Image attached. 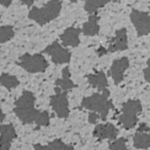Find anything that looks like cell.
Masks as SVG:
<instances>
[{
  "label": "cell",
  "instance_id": "6da1fadb",
  "mask_svg": "<svg viewBox=\"0 0 150 150\" xmlns=\"http://www.w3.org/2000/svg\"><path fill=\"white\" fill-rule=\"evenodd\" d=\"M35 96L29 91H24L22 96L16 101L13 112L24 125L35 123L38 127H48L50 116L47 111L35 109Z\"/></svg>",
  "mask_w": 150,
  "mask_h": 150
},
{
  "label": "cell",
  "instance_id": "7a4b0ae2",
  "mask_svg": "<svg viewBox=\"0 0 150 150\" xmlns=\"http://www.w3.org/2000/svg\"><path fill=\"white\" fill-rule=\"evenodd\" d=\"M109 97H110V92L108 88H105L102 91V93H95L82 99L80 108L97 112L102 120H106L109 111L111 109H114L113 103L109 99Z\"/></svg>",
  "mask_w": 150,
  "mask_h": 150
},
{
  "label": "cell",
  "instance_id": "3957f363",
  "mask_svg": "<svg viewBox=\"0 0 150 150\" xmlns=\"http://www.w3.org/2000/svg\"><path fill=\"white\" fill-rule=\"evenodd\" d=\"M62 11L61 0H50L42 7H32L29 11L30 20L36 22L38 25L44 26L59 17Z\"/></svg>",
  "mask_w": 150,
  "mask_h": 150
},
{
  "label": "cell",
  "instance_id": "277c9868",
  "mask_svg": "<svg viewBox=\"0 0 150 150\" xmlns=\"http://www.w3.org/2000/svg\"><path fill=\"white\" fill-rule=\"evenodd\" d=\"M142 112V104L139 100H129L121 106L118 122L125 129H131L137 125L138 114Z\"/></svg>",
  "mask_w": 150,
  "mask_h": 150
},
{
  "label": "cell",
  "instance_id": "5b68a950",
  "mask_svg": "<svg viewBox=\"0 0 150 150\" xmlns=\"http://www.w3.org/2000/svg\"><path fill=\"white\" fill-rule=\"evenodd\" d=\"M18 65L29 73H41L47 69L48 62L41 54H25L20 57Z\"/></svg>",
  "mask_w": 150,
  "mask_h": 150
},
{
  "label": "cell",
  "instance_id": "8992f818",
  "mask_svg": "<svg viewBox=\"0 0 150 150\" xmlns=\"http://www.w3.org/2000/svg\"><path fill=\"white\" fill-rule=\"evenodd\" d=\"M56 94L50 97V104L52 110L57 114V116L60 118H67L69 116V102L68 97H67V92L62 91L60 88L56 86L54 88Z\"/></svg>",
  "mask_w": 150,
  "mask_h": 150
},
{
  "label": "cell",
  "instance_id": "52a82bcc",
  "mask_svg": "<svg viewBox=\"0 0 150 150\" xmlns=\"http://www.w3.org/2000/svg\"><path fill=\"white\" fill-rule=\"evenodd\" d=\"M42 52L48 54L52 58V62L57 65L67 64L71 60V52L59 41H54L52 43L48 44Z\"/></svg>",
  "mask_w": 150,
  "mask_h": 150
},
{
  "label": "cell",
  "instance_id": "ba28073f",
  "mask_svg": "<svg viewBox=\"0 0 150 150\" xmlns=\"http://www.w3.org/2000/svg\"><path fill=\"white\" fill-rule=\"evenodd\" d=\"M129 19L139 37L146 36L150 33V15L148 13L133 9L129 13Z\"/></svg>",
  "mask_w": 150,
  "mask_h": 150
},
{
  "label": "cell",
  "instance_id": "9c48e42d",
  "mask_svg": "<svg viewBox=\"0 0 150 150\" xmlns=\"http://www.w3.org/2000/svg\"><path fill=\"white\" fill-rule=\"evenodd\" d=\"M129 67V60L127 57H122V58L116 59V60L113 61L112 65L110 67V70H109V74L111 75L115 86H118L119 83L123 81L125 73Z\"/></svg>",
  "mask_w": 150,
  "mask_h": 150
},
{
  "label": "cell",
  "instance_id": "30bf717a",
  "mask_svg": "<svg viewBox=\"0 0 150 150\" xmlns=\"http://www.w3.org/2000/svg\"><path fill=\"white\" fill-rule=\"evenodd\" d=\"M129 43H127V33L125 28L117 30L115 32V35L110 39L107 47L108 52H122L127 50Z\"/></svg>",
  "mask_w": 150,
  "mask_h": 150
},
{
  "label": "cell",
  "instance_id": "8fae6325",
  "mask_svg": "<svg viewBox=\"0 0 150 150\" xmlns=\"http://www.w3.org/2000/svg\"><path fill=\"white\" fill-rule=\"evenodd\" d=\"M134 146L137 149H148L150 147V127L146 123H141L133 138Z\"/></svg>",
  "mask_w": 150,
  "mask_h": 150
},
{
  "label": "cell",
  "instance_id": "7c38bea8",
  "mask_svg": "<svg viewBox=\"0 0 150 150\" xmlns=\"http://www.w3.org/2000/svg\"><path fill=\"white\" fill-rule=\"evenodd\" d=\"M118 135V129L112 125V123H102L95 127L93 136L98 140H113L116 139Z\"/></svg>",
  "mask_w": 150,
  "mask_h": 150
},
{
  "label": "cell",
  "instance_id": "4fadbf2b",
  "mask_svg": "<svg viewBox=\"0 0 150 150\" xmlns=\"http://www.w3.org/2000/svg\"><path fill=\"white\" fill-rule=\"evenodd\" d=\"M81 33V29L75 27H69L61 34L60 39L62 42V45L65 47H77L80 43L79 35Z\"/></svg>",
  "mask_w": 150,
  "mask_h": 150
},
{
  "label": "cell",
  "instance_id": "5bb4252c",
  "mask_svg": "<svg viewBox=\"0 0 150 150\" xmlns=\"http://www.w3.org/2000/svg\"><path fill=\"white\" fill-rule=\"evenodd\" d=\"M17 138V132L13 125H0V150H9L11 142Z\"/></svg>",
  "mask_w": 150,
  "mask_h": 150
},
{
  "label": "cell",
  "instance_id": "9a60e30c",
  "mask_svg": "<svg viewBox=\"0 0 150 150\" xmlns=\"http://www.w3.org/2000/svg\"><path fill=\"white\" fill-rule=\"evenodd\" d=\"M88 82L92 88H97L99 92H102L105 88H108V79L103 71H98L95 74L86 75Z\"/></svg>",
  "mask_w": 150,
  "mask_h": 150
},
{
  "label": "cell",
  "instance_id": "2e32d148",
  "mask_svg": "<svg viewBox=\"0 0 150 150\" xmlns=\"http://www.w3.org/2000/svg\"><path fill=\"white\" fill-rule=\"evenodd\" d=\"M99 20H100V18L96 13L90 15L88 22H86L81 28L82 33L86 36H96L99 33V31H100Z\"/></svg>",
  "mask_w": 150,
  "mask_h": 150
},
{
  "label": "cell",
  "instance_id": "e0dca14e",
  "mask_svg": "<svg viewBox=\"0 0 150 150\" xmlns=\"http://www.w3.org/2000/svg\"><path fill=\"white\" fill-rule=\"evenodd\" d=\"M70 76H71V74H70V71H69V68L68 67H65L62 70V77L58 78V79L54 81L56 86L60 88L61 90L65 91V92H68V91L76 88L75 83L71 80Z\"/></svg>",
  "mask_w": 150,
  "mask_h": 150
},
{
  "label": "cell",
  "instance_id": "ac0fdd59",
  "mask_svg": "<svg viewBox=\"0 0 150 150\" xmlns=\"http://www.w3.org/2000/svg\"><path fill=\"white\" fill-rule=\"evenodd\" d=\"M35 150H73L72 145L64 143L61 139H56L54 141L50 142L46 145H41V144H35L33 146Z\"/></svg>",
  "mask_w": 150,
  "mask_h": 150
},
{
  "label": "cell",
  "instance_id": "d6986e66",
  "mask_svg": "<svg viewBox=\"0 0 150 150\" xmlns=\"http://www.w3.org/2000/svg\"><path fill=\"white\" fill-rule=\"evenodd\" d=\"M0 84L4 86L7 90H13L16 88L20 84V80L16 76L7 73H2L0 75Z\"/></svg>",
  "mask_w": 150,
  "mask_h": 150
},
{
  "label": "cell",
  "instance_id": "ffe728a7",
  "mask_svg": "<svg viewBox=\"0 0 150 150\" xmlns=\"http://www.w3.org/2000/svg\"><path fill=\"white\" fill-rule=\"evenodd\" d=\"M110 0H86L84 4V11L90 15L96 13L101 7H104Z\"/></svg>",
  "mask_w": 150,
  "mask_h": 150
},
{
  "label": "cell",
  "instance_id": "44dd1931",
  "mask_svg": "<svg viewBox=\"0 0 150 150\" xmlns=\"http://www.w3.org/2000/svg\"><path fill=\"white\" fill-rule=\"evenodd\" d=\"M15 36V30L11 26H1L0 27V43H5L13 39Z\"/></svg>",
  "mask_w": 150,
  "mask_h": 150
},
{
  "label": "cell",
  "instance_id": "7402d4cb",
  "mask_svg": "<svg viewBox=\"0 0 150 150\" xmlns=\"http://www.w3.org/2000/svg\"><path fill=\"white\" fill-rule=\"evenodd\" d=\"M110 150H129L127 147V140L125 138H118L112 141V143L109 144Z\"/></svg>",
  "mask_w": 150,
  "mask_h": 150
},
{
  "label": "cell",
  "instance_id": "603a6c76",
  "mask_svg": "<svg viewBox=\"0 0 150 150\" xmlns=\"http://www.w3.org/2000/svg\"><path fill=\"white\" fill-rule=\"evenodd\" d=\"M100 119H101L100 115H99L97 112L91 111V112L88 113V122H90L91 125H96Z\"/></svg>",
  "mask_w": 150,
  "mask_h": 150
},
{
  "label": "cell",
  "instance_id": "cb8c5ba5",
  "mask_svg": "<svg viewBox=\"0 0 150 150\" xmlns=\"http://www.w3.org/2000/svg\"><path fill=\"white\" fill-rule=\"evenodd\" d=\"M143 75L144 78L147 82H150V58L147 61V67L143 70Z\"/></svg>",
  "mask_w": 150,
  "mask_h": 150
},
{
  "label": "cell",
  "instance_id": "d4e9b609",
  "mask_svg": "<svg viewBox=\"0 0 150 150\" xmlns=\"http://www.w3.org/2000/svg\"><path fill=\"white\" fill-rule=\"evenodd\" d=\"M106 54H108V52H107V48L104 47V46H100V47L97 50V54H98L99 57L105 56Z\"/></svg>",
  "mask_w": 150,
  "mask_h": 150
},
{
  "label": "cell",
  "instance_id": "484cf974",
  "mask_svg": "<svg viewBox=\"0 0 150 150\" xmlns=\"http://www.w3.org/2000/svg\"><path fill=\"white\" fill-rule=\"evenodd\" d=\"M13 0H0V5H2L4 7H8L11 4Z\"/></svg>",
  "mask_w": 150,
  "mask_h": 150
},
{
  "label": "cell",
  "instance_id": "4316f807",
  "mask_svg": "<svg viewBox=\"0 0 150 150\" xmlns=\"http://www.w3.org/2000/svg\"><path fill=\"white\" fill-rule=\"evenodd\" d=\"M34 1H35V0H21V2L23 3V4L27 5L28 7H31L32 5H33Z\"/></svg>",
  "mask_w": 150,
  "mask_h": 150
},
{
  "label": "cell",
  "instance_id": "83f0119b",
  "mask_svg": "<svg viewBox=\"0 0 150 150\" xmlns=\"http://www.w3.org/2000/svg\"><path fill=\"white\" fill-rule=\"evenodd\" d=\"M4 117H5L4 113H3V112H2V110L0 109V122H1V121H2L3 119H4Z\"/></svg>",
  "mask_w": 150,
  "mask_h": 150
},
{
  "label": "cell",
  "instance_id": "f1b7e54d",
  "mask_svg": "<svg viewBox=\"0 0 150 150\" xmlns=\"http://www.w3.org/2000/svg\"><path fill=\"white\" fill-rule=\"evenodd\" d=\"M113 2H119V1H121V0H112Z\"/></svg>",
  "mask_w": 150,
  "mask_h": 150
},
{
  "label": "cell",
  "instance_id": "f546056e",
  "mask_svg": "<svg viewBox=\"0 0 150 150\" xmlns=\"http://www.w3.org/2000/svg\"><path fill=\"white\" fill-rule=\"evenodd\" d=\"M71 1H72V2H76V1H77V0H71Z\"/></svg>",
  "mask_w": 150,
  "mask_h": 150
},
{
  "label": "cell",
  "instance_id": "4dcf8cb0",
  "mask_svg": "<svg viewBox=\"0 0 150 150\" xmlns=\"http://www.w3.org/2000/svg\"><path fill=\"white\" fill-rule=\"evenodd\" d=\"M149 9H150V5H149Z\"/></svg>",
  "mask_w": 150,
  "mask_h": 150
}]
</instances>
